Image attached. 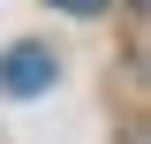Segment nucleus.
Masks as SVG:
<instances>
[{
    "mask_svg": "<svg viewBox=\"0 0 151 144\" xmlns=\"http://www.w3.org/2000/svg\"><path fill=\"white\" fill-rule=\"evenodd\" d=\"M53 53H45V46H8V53H0V91H8V99H30V91H45L53 84Z\"/></svg>",
    "mask_w": 151,
    "mask_h": 144,
    "instance_id": "1",
    "label": "nucleus"
},
{
    "mask_svg": "<svg viewBox=\"0 0 151 144\" xmlns=\"http://www.w3.org/2000/svg\"><path fill=\"white\" fill-rule=\"evenodd\" d=\"M53 8H68V15H98L106 0H53Z\"/></svg>",
    "mask_w": 151,
    "mask_h": 144,
    "instance_id": "2",
    "label": "nucleus"
}]
</instances>
